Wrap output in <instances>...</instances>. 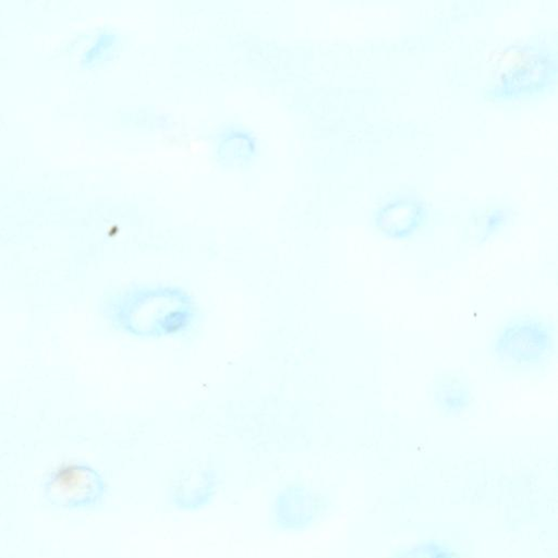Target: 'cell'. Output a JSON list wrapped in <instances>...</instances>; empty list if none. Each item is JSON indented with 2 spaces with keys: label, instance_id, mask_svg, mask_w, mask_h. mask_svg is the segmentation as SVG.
I'll list each match as a JSON object with an SVG mask.
<instances>
[{
  "label": "cell",
  "instance_id": "obj_1",
  "mask_svg": "<svg viewBox=\"0 0 558 558\" xmlns=\"http://www.w3.org/2000/svg\"><path fill=\"white\" fill-rule=\"evenodd\" d=\"M557 77V56L541 40L506 49L487 93L492 99L533 100L550 94Z\"/></svg>",
  "mask_w": 558,
  "mask_h": 558
},
{
  "label": "cell",
  "instance_id": "obj_2",
  "mask_svg": "<svg viewBox=\"0 0 558 558\" xmlns=\"http://www.w3.org/2000/svg\"><path fill=\"white\" fill-rule=\"evenodd\" d=\"M492 354L512 371H537L554 354V327L543 315L520 312L504 320L492 340Z\"/></svg>",
  "mask_w": 558,
  "mask_h": 558
},
{
  "label": "cell",
  "instance_id": "obj_3",
  "mask_svg": "<svg viewBox=\"0 0 558 558\" xmlns=\"http://www.w3.org/2000/svg\"><path fill=\"white\" fill-rule=\"evenodd\" d=\"M106 492L102 476L82 462H63L54 468L44 483L46 499L68 509L89 508L100 502Z\"/></svg>",
  "mask_w": 558,
  "mask_h": 558
},
{
  "label": "cell",
  "instance_id": "obj_4",
  "mask_svg": "<svg viewBox=\"0 0 558 558\" xmlns=\"http://www.w3.org/2000/svg\"><path fill=\"white\" fill-rule=\"evenodd\" d=\"M427 218L425 201L414 192H398L388 197L375 214L376 228L390 239L413 235Z\"/></svg>",
  "mask_w": 558,
  "mask_h": 558
},
{
  "label": "cell",
  "instance_id": "obj_5",
  "mask_svg": "<svg viewBox=\"0 0 558 558\" xmlns=\"http://www.w3.org/2000/svg\"><path fill=\"white\" fill-rule=\"evenodd\" d=\"M433 402L442 415L459 416L471 403L466 384L453 373H442L433 380Z\"/></svg>",
  "mask_w": 558,
  "mask_h": 558
},
{
  "label": "cell",
  "instance_id": "obj_6",
  "mask_svg": "<svg viewBox=\"0 0 558 558\" xmlns=\"http://www.w3.org/2000/svg\"><path fill=\"white\" fill-rule=\"evenodd\" d=\"M255 149L254 140L243 130L230 128L219 138L218 156L229 167L247 161Z\"/></svg>",
  "mask_w": 558,
  "mask_h": 558
}]
</instances>
